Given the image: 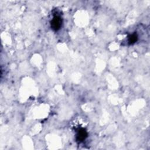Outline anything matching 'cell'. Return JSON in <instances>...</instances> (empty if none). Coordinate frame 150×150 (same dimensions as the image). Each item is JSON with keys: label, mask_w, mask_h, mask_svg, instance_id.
Listing matches in <instances>:
<instances>
[{"label": "cell", "mask_w": 150, "mask_h": 150, "mask_svg": "<svg viewBox=\"0 0 150 150\" xmlns=\"http://www.w3.org/2000/svg\"><path fill=\"white\" fill-rule=\"evenodd\" d=\"M62 24V19L59 16H55L50 22L51 28L53 30L57 31L60 29Z\"/></svg>", "instance_id": "6da1fadb"}, {"label": "cell", "mask_w": 150, "mask_h": 150, "mask_svg": "<svg viewBox=\"0 0 150 150\" xmlns=\"http://www.w3.org/2000/svg\"><path fill=\"white\" fill-rule=\"evenodd\" d=\"M87 137V132L86 131V129H84V128H81L79 129L77 133V136H76V139L77 141L79 142L83 141Z\"/></svg>", "instance_id": "7a4b0ae2"}, {"label": "cell", "mask_w": 150, "mask_h": 150, "mask_svg": "<svg viewBox=\"0 0 150 150\" xmlns=\"http://www.w3.org/2000/svg\"><path fill=\"white\" fill-rule=\"evenodd\" d=\"M128 38V43L129 45H132V44L135 43L138 40V36L135 33H132V34L129 35Z\"/></svg>", "instance_id": "3957f363"}]
</instances>
